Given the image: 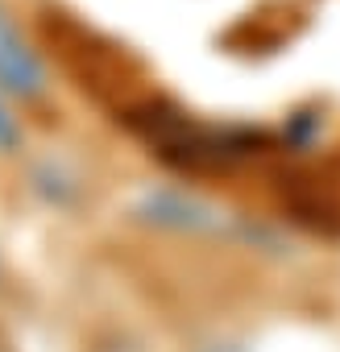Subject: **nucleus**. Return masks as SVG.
Wrapping results in <instances>:
<instances>
[{
  "mask_svg": "<svg viewBox=\"0 0 340 352\" xmlns=\"http://www.w3.org/2000/svg\"><path fill=\"white\" fill-rule=\"evenodd\" d=\"M133 216L153 228H170V232H220L229 224L220 208L195 195H183V191H145L133 204Z\"/></svg>",
  "mask_w": 340,
  "mask_h": 352,
  "instance_id": "1",
  "label": "nucleus"
},
{
  "mask_svg": "<svg viewBox=\"0 0 340 352\" xmlns=\"http://www.w3.org/2000/svg\"><path fill=\"white\" fill-rule=\"evenodd\" d=\"M0 91L38 100L46 91V67L34 54V46L13 30V21L0 13Z\"/></svg>",
  "mask_w": 340,
  "mask_h": 352,
  "instance_id": "2",
  "label": "nucleus"
},
{
  "mask_svg": "<svg viewBox=\"0 0 340 352\" xmlns=\"http://www.w3.org/2000/svg\"><path fill=\"white\" fill-rule=\"evenodd\" d=\"M17 141H21V124L5 104V91H0V149H17Z\"/></svg>",
  "mask_w": 340,
  "mask_h": 352,
  "instance_id": "3",
  "label": "nucleus"
},
{
  "mask_svg": "<svg viewBox=\"0 0 340 352\" xmlns=\"http://www.w3.org/2000/svg\"><path fill=\"white\" fill-rule=\"evenodd\" d=\"M208 352H233V348H208Z\"/></svg>",
  "mask_w": 340,
  "mask_h": 352,
  "instance_id": "4",
  "label": "nucleus"
}]
</instances>
